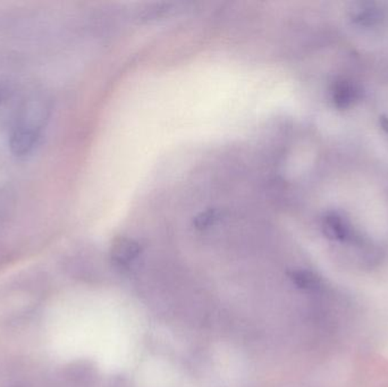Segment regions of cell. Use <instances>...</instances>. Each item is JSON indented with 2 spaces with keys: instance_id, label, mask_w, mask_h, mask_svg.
<instances>
[{
  "instance_id": "obj_5",
  "label": "cell",
  "mask_w": 388,
  "mask_h": 387,
  "mask_svg": "<svg viewBox=\"0 0 388 387\" xmlns=\"http://www.w3.org/2000/svg\"><path fill=\"white\" fill-rule=\"evenodd\" d=\"M385 11L376 4H362L359 9L353 11L352 20L361 26H374L383 22Z\"/></svg>"
},
{
  "instance_id": "obj_2",
  "label": "cell",
  "mask_w": 388,
  "mask_h": 387,
  "mask_svg": "<svg viewBox=\"0 0 388 387\" xmlns=\"http://www.w3.org/2000/svg\"><path fill=\"white\" fill-rule=\"evenodd\" d=\"M330 95H332V104L336 108L347 110L352 106L355 101L359 100L361 90L355 82L347 79H340L332 83Z\"/></svg>"
},
{
  "instance_id": "obj_7",
  "label": "cell",
  "mask_w": 388,
  "mask_h": 387,
  "mask_svg": "<svg viewBox=\"0 0 388 387\" xmlns=\"http://www.w3.org/2000/svg\"><path fill=\"white\" fill-rule=\"evenodd\" d=\"M380 127L382 129L385 131L386 133H388V117L387 116H382L379 120Z\"/></svg>"
},
{
  "instance_id": "obj_3",
  "label": "cell",
  "mask_w": 388,
  "mask_h": 387,
  "mask_svg": "<svg viewBox=\"0 0 388 387\" xmlns=\"http://www.w3.org/2000/svg\"><path fill=\"white\" fill-rule=\"evenodd\" d=\"M141 253L140 244L135 240L120 238L116 240L112 247V258L120 266L131 264Z\"/></svg>"
},
{
  "instance_id": "obj_4",
  "label": "cell",
  "mask_w": 388,
  "mask_h": 387,
  "mask_svg": "<svg viewBox=\"0 0 388 387\" xmlns=\"http://www.w3.org/2000/svg\"><path fill=\"white\" fill-rule=\"evenodd\" d=\"M38 139V132L32 127H17L11 137V152L17 156H23L31 152Z\"/></svg>"
},
{
  "instance_id": "obj_1",
  "label": "cell",
  "mask_w": 388,
  "mask_h": 387,
  "mask_svg": "<svg viewBox=\"0 0 388 387\" xmlns=\"http://www.w3.org/2000/svg\"><path fill=\"white\" fill-rule=\"evenodd\" d=\"M323 230L325 235L334 241L347 242L353 238L351 225L337 211H330L325 215L323 218Z\"/></svg>"
},
{
  "instance_id": "obj_6",
  "label": "cell",
  "mask_w": 388,
  "mask_h": 387,
  "mask_svg": "<svg viewBox=\"0 0 388 387\" xmlns=\"http://www.w3.org/2000/svg\"><path fill=\"white\" fill-rule=\"evenodd\" d=\"M290 280L302 290H315L318 287L319 278L309 270H294L290 272Z\"/></svg>"
}]
</instances>
